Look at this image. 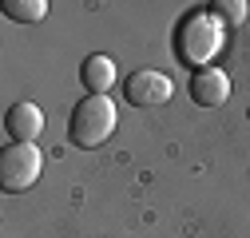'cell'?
Instances as JSON below:
<instances>
[{
  "label": "cell",
  "mask_w": 250,
  "mask_h": 238,
  "mask_svg": "<svg viewBox=\"0 0 250 238\" xmlns=\"http://www.w3.org/2000/svg\"><path fill=\"white\" fill-rule=\"evenodd\" d=\"M115 123H119V107L107 99V96H87L83 103L72 107V119H68V135L76 147H100L107 143V135H115Z\"/></svg>",
  "instance_id": "cell-1"
},
{
  "label": "cell",
  "mask_w": 250,
  "mask_h": 238,
  "mask_svg": "<svg viewBox=\"0 0 250 238\" xmlns=\"http://www.w3.org/2000/svg\"><path fill=\"white\" fill-rule=\"evenodd\" d=\"M218 48H223V24L210 12H195V16H187L179 24V40H175L179 60H187V64H195V68H210L207 60Z\"/></svg>",
  "instance_id": "cell-2"
},
{
  "label": "cell",
  "mask_w": 250,
  "mask_h": 238,
  "mask_svg": "<svg viewBox=\"0 0 250 238\" xmlns=\"http://www.w3.org/2000/svg\"><path fill=\"white\" fill-rule=\"evenodd\" d=\"M40 167H44V155L36 151V143H8L0 151V187L8 195H20L40 178Z\"/></svg>",
  "instance_id": "cell-3"
},
{
  "label": "cell",
  "mask_w": 250,
  "mask_h": 238,
  "mask_svg": "<svg viewBox=\"0 0 250 238\" xmlns=\"http://www.w3.org/2000/svg\"><path fill=\"white\" fill-rule=\"evenodd\" d=\"M175 92V83L155 72V68H143V72H131L127 79H123V99L135 103V107H155V103H167Z\"/></svg>",
  "instance_id": "cell-4"
},
{
  "label": "cell",
  "mask_w": 250,
  "mask_h": 238,
  "mask_svg": "<svg viewBox=\"0 0 250 238\" xmlns=\"http://www.w3.org/2000/svg\"><path fill=\"white\" fill-rule=\"evenodd\" d=\"M191 99L199 107H218V103H227L230 99V79L227 72H218V68H199L191 76Z\"/></svg>",
  "instance_id": "cell-5"
},
{
  "label": "cell",
  "mask_w": 250,
  "mask_h": 238,
  "mask_svg": "<svg viewBox=\"0 0 250 238\" xmlns=\"http://www.w3.org/2000/svg\"><path fill=\"white\" fill-rule=\"evenodd\" d=\"M4 131L12 135V143H32V139L44 131V111H40L36 103H28V99L12 103L8 115H4Z\"/></svg>",
  "instance_id": "cell-6"
},
{
  "label": "cell",
  "mask_w": 250,
  "mask_h": 238,
  "mask_svg": "<svg viewBox=\"0 0 250 238\" xmlns=\"http://www.w3.org/2000/svg\"><path fill=\"white\" fill-rule=\"evenodd\" d=\"M80 79L87 87V96H107V87H115L119 72L107 56H87L83 60V68H80Z\"/></svg>",
  "instance_id": "cell-7"
},
{
  "label": "cell",
  "mask_w": 250,
  "mask_h": 238,
  "mask_svg": "<svg viewBox=\"0 0 250 238\" xmlns=\"http://www.w3.org/2000/svg\"><path fill=\"white\" fill-rule=\"evenodd\" d=\"M4 16L16 24H40L48 16V0H4Z\"/></svg>",
  "instance_id": "cell-8"
},
{
  "label": "cell",
  "mask_w": 250,
  "mask_h": 238,
  "mask_svg": "<svg viewBox=\"0 0 250 238\" xmlns=\"http://www.w3.org/2000/svg\"><path fill=\"white\" fill-rule=\"evenodd\" d=\"M210 16H214L218 24H242V20H246V4H242V0H214V4H210Z\"/></svg>",
  "instance_id": "cell-9"
},
{
  "label": "cell",
  "mask_w": 250,
  "mask_h": 238,
  "mask_svg": "<svg viewBox=\"0 0 250 238\" xmlns=\"http://www.w3.org/2000/svg\"><path fill=\"white\" fill-rule=\"evenodd\" d=\"M246 115H250V111H246Z\"/></svg>",
  "instance_id": "cell-10"
}]
</instances>
